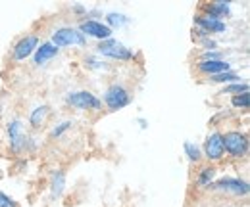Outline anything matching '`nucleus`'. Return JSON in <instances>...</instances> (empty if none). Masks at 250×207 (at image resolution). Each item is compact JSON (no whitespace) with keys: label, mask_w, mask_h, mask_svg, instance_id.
Segmentation results:
<instances>
[{"label":"nucleus","mask_w":250,"mask_h":207,"mask_svg":"<svg viewBox=\"0 0 250 207\" xmlns=\"http://www.w3.org/2000/svg\"><path fill=\"white\" fill-rule=\"evenodd\" d=\"M221 142H223V151H227L233 157H243L249 151V140L243 132L231 131L221 134Z\"/></svg>","instance_id":"1"},{"label":"nucleus","mask_w":250,"mask_h":207,"mask_svg":"<svg viewBox=\"0 0 250 207\" xmlns=\"http://www.w3.org/2000/svg\"><path fill=\"white\" fill-rule=\"evenodd\" d=\"M52 44L56 48H60V46H83L85 35L81 31L71 29V27H62L52 35Z\"/></svg>","instance_id":"2"},{"label":"nucleus","mask_w":250,"mask_h":207,"mask_svg":"<svg viewBox=\"0 0 250 207\" xmlns=\"http://www.w3.org/2000/svg\"><path fill=\"white\" fill-rule=\"evenodd\" d=\"M67 104L77 108V110H98L102 104L100 100L89 90H81V92H73L67 96Z\"/></svg>","instance_id":"3"},{"label":"nucleus","mask_w":250,"mask_h":207,"mask_svg":"<svg viewBox=\"0 0 250 207\" xmlns=\"http://www.w3.org/2000/svg\"><path fill=\"white\" fill-rule=\"evenodd\" d=\"M104 102H106V106H108L110 110L116 112V110H122L125 106H129L131 98H129V94H127V90H125L124 87L114 85V87H110V89L106 90Z\"/></svg>","instance_id":"4"},{"label":"nucleus","mask_w":250,"mask_h":207,"mask_svg":"<svg viewBox=\"0 0 250 207\" xmlns=\"http://www.w3.org/2000/svg\"><path fill=\"white\" fill-rule=\"evenodd\" d=\"M98 52H100L102 56H108V58H118V59L133 58V52H131L129 48H125V46L118 44L116 40H110V38L98 46Z\"/></svg>","instance_id":"5"},{"label":"nucleus","mask_w":250,"mask_h":207,"mask_svg":"<svg viewBox=\"0 0 250 207\" xmlns=\"http://www.w3.org/2000/svg\"><path fill=\"white\" fill-rule=\"evenodd\" d=\"M216 190H221V192H231V194H237V196H245L249 192V184L245 180H239V178H221L216 184H212Z\"/></svg>","instance_id":"6"},{"label":"nucleus","mask_w":250,"mask_h":207,"mask_svg":"<svg viewBox=\"0 0 250 207\" xmlns=\"http://www.w3.org/2000/svg\"><path fill=\"white\" fill-rule=\"evenodd\" d=\"M8 134H10V146L14 151H21V148L25 146V131L21 121H12L8 125Z\"/></svg>","instance_id":"7"},{"label":"nucleus","mask_w":250,"mask_h":207,"mask_svg":"<svg viewBox=\"0 0 250 207\" xmlns=\"http://www.w3.org/2000/svg\"><path fill=\"white\" fill-rule=\"evenodd\" d=\"M204 153L212 161H218V159L223 157V142H221V134L219 132H212L206 138V142H204Z\"/></svg>","instance_id":"8"},{"label":"nucleus","mask_w":250,"mask_h":207,"mask_svg":"<svg viewBox=\"0 0 250 207\" xmlns=\"http://www.w3.org/2000/svg\"><path fill=\"white\" fill-rule=\"evenodd\" d=\"M37 46H39V38H37L35 35H27L25 38H21V40L16 44V48H14V58L16 59L29 58L33 52H35Z\"/></svg>","instance_id":"9"},{"label":"nucleus","mask_w":250,"mask_h":207,"mask_svg":"<svg viewBox=\"0 0 250 207\" xmlns=\"http://www.w3.org/2000/svg\"><path fill=\"white\" fill-rule=\"evenodd\" d=\"M81 33H83V35L87 33V35H91L94 38H102V40H108V38L112 37V29H110L108 25H104V23H100V21H93V19L81 23Z\"/></svg>","instance_id":"10"},{"label":"nucleus","mask_w":250,"mask_h":207,"mask_svg":"<svg viewBox=\"0 0 250 207\" xmlns=\"http://www.w3.org/2000/svg\"><path fill=\"white\" fill-rule=\"evenodd\" d=\"M198 69L202 73H208V75H219V73L229 71V63H225L221 59H202L198 63Z\"/></svg>","instance_id":"11"},{"label":"nucleus","mask_w":250,"mask_h":207,"mask_svg":"<svg viewBox=\"0 0 250 207\" xmlns=\"http://www.w3.org/2000/svg\"><path fill=\"white\" fill-rule=\"evenodd\" d=\"M196 25L202 27V33H223L225 31V23L221 19L212 18V16H200V18H196Z\"/></svg>","instance_id":"12"},{"label":"nucleus","mask_w":250,"mask_h":207,"mask_svg":"<svg viewBox=\"0 0 250 207\" xmlns=\"http://www.w3.org/2000/svg\"><path fill=\"white\" fill-rule=\"evenodd\" d=\"M56 54H58V48H56L52 42H44V44H41V48H37V52H35V63H37V65H42V63H46L48 59L54 58Z\"/></svg>","instance_id":"13"},{"label":"nucleus","mask_w":250,"mask_h":207,"mask_svg":"<svg viewBox=\"0 0 250 207\" xmlns=\"http://www.w3.org/2000/svg\"><path fill=\"white\" fill-rule=\"evenodd\" d=\"M48 115V108L46 106H41V108H35L31 112V115H29V123H31L33 127L37 129V127H41L42 123H44V119Z\"/></svg>","instance_id":"14"},{"label":"nucleus","mask_w":250,"mask_h":207,"mask_svg":"<svg viewBox=\"0 0 250 207\" xmlns=\"http://www.w3.org/2000/svg\"><path fill=\"white\" fill-rule=\"evenodd\" d=\"M63 186H65V175L62 171H56L52 175V198H58L62 194Z\"/></svg>","instance_id":"15"},{"label":"nucleus","mask_w":250,"mask_h":207,"mask_svg":"<svg viewBox=\"0 0 250 207\" xmlns=\"http://www.w3.org/2000/svg\"><path fill=\"white\" fill-rule=\"evenodd\" d=\"M208 12H210V16L212 18H223V16H227L229 14V6L225 4V2H216V4H212V6H208Z\"/></svg>","instance_id":"16"},{"label":"nucleus","mask_w":250,"mask_h":207,"mask_svg":"<svg viewBox=\"0 0 250 207\" xmlns=\"http://www.w3.org/2000/svg\"><path fill=\"white\" fill-rule=\"evenodd\" d=\"M214 177H216V169H214V167H206V169H202V171H200L198 184H200V186H206V184H210V182H212V178Z\"/></svg>","instance_id":"17"},{"label":"nucleus","mask_w":250,"mask_h":207,"mask_svg":"<svg viewBox=\"0 0 250 207\" xmlns=\"http://www.w3.org/2000/svg\"><path fill=\"white\" fill-rule=\"evenodd\" d=\"M239 77L233 73V71H225V73H219V75H212V81L214 83H231V81H237Z\"/></svg>","instance_id":"18"},{"label":"nucleus","mask_w":250,"mask_h":207,"mask_svg":"<svg viewBox=\"0 0 250 207\" xmlns=\"http://www.w3.org/2000/svg\"><path fill=\"white\" fill-rule=\"evenodd\" d=\"M250 104V96L249 92H243V94H237L235 98H233V106L235 108H249Z\"/></svg>","instance_id":"19"},{"label":"nucleus","mask_w":250,"mask_h":207,"mask_svg":"<svg viewBox=\"0 0 250 207\" xmlns=\"http://www.w3.org/2000/svg\"><path fill=\"white\" fill-rule=\"evenodd\" d=\"M185 151H187V155L190 161H198V159H200V148H198V146H194V144L187 142V144H185Z\"/></svg>","instance_id":"20"},{"label":"nucleus","mask_w":250,"mask_h":207,"mask_svg":"<svg viewBox=\"0 0 250 207\" xmlns=\"http://www.w3.org/2000/svg\"><path fill=\"white\" fill-rule=\"evenodd\" d=\"M235 92H249V85L247 83H237V85H231L223 90V94H235Z\"/></svg>","instance_id":"21"},{"label":"nucleus","mask_w":250,"mask_h":207,"mask_svg":"<svg viewBox=\"0 0 250 207\" xmlns=\"http://www.w3.org/2000/svg\"><path fill=\"white\" fill-rule=\"evenodd\" d=\"M108 23L114 25V27H116V25L120 27V25H125V23H127V18H125V16H120V14H110V16H108Z\"/></svg>","instance_id":"22"},{"label":"nucleus","mask_w":250,"mask_h":207,"mask_svg":"<svg viewBox=\"0 0 250 207\" xmlns=\"http://www.w3.org/2000/svg\"><path fill=\"white\" fill-rule=\"evenodd\" d=\"M0 207H18V204L10 196H6L4 192H0Z\"/></svg>","instance_id":"23"},{"label":"nucleus","mask_w":250,"mask_h":207,"mask_svg":"<svg viewBox=\"0 0 250 207\" xmlns=\"http://www.w3.org/2000/svg\"><path fill=\"white\" fill-rule=\"evenodd\" d=\"M69 127H71V121H63V123L60 125V127H56V129L52 131V136H54V138H56V136H60V134H62L63 131H67Z\"/></svg>","instance_id":"24"}]
</instances>
